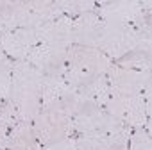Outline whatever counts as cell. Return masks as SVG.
<instances>
[{"label": "cell", "mask_w": 152, "mask_h": 150, "mask_svg": "<svg viewBox=\"0 0 152 150\" xmlns=\"http://www.w3.org/2000/svg\"><path fill=\"white\" fill-rule=\"evenodd\" d=\"M63 16L52 0H0V36L16 29H34Z\"/></svg>", "instance_id": "1"}, {"label": "cell", "mask_w": 152, "mask_h": 150, "mask_svg": "<svg viewBox=\"0 0 152 150\" xmlns=\"http://www.w3.org/2000/svg\"><path fill=\"white\" fill-rule=\"evenodd\" d=\"M41 90L43 75L25 61H15L13 64V84L11 102L15 104L22 122H34L41 111Z\"/></svg>", "instance_id": "2"}, {"label": "cell", "mask_w": 152, "mask_h": 150, "mask_svg": "<svg viewBox=\"0 0 152 150\" xmlns=\"http://www.w3.org/2000/svg\"><path fill=\"white\" fill-rule=\"evenodd\" d=\"M75 136H91L107 145L109 150H122L129 145L132 129L104 109H91L79 116H73Z\"/></svg>", "instance_id": "3"}, {"label": "cell", "mask_w": 152, "mask_h": 150, "mask_svg": "<svg viewBox=\"0 0 152 150\" xmlns=\"http://www.w3.org/2000/svg\"><path fill=\"white\" fill-rule=\"evenodd\" d=\"M113 66V59H109L102 50L72 45L66 54V82H77L86 79L102 77Z\"/></svg>", "instance_id": "4"}, {"label": "cell", "mask_w": 152, "mask_h": 150, "mask_svg": "<svg viewBox=\"0 0 152 150\" xmlns=\"http://www.w3.org/2000/svg\"><path fill=\"white\" fill-rule=\"evenodd\" d=\"M104 111L134 129L150 130V100L141 95H111Z\"/></svg>", "instance_id": "5"}, {"label": "cell", "mask_w": 152, "mask_h": 150, "mask_svg": "<svg viewBox=\"0 0 152 150\" xmlns=\"http://www.w3.org/2000/svg\"><path fill=\"white\" fill-rule=\"evenodd\" d=\"M106 79L111 95H141L145 97V100H150L152 95L150 71L129 70L113 63V66L106 73Z\"/></svg>", "instance_id": "6"}, {"label": "cell", "mask_w": 152, "mask_h": 150, "mask_svg": "<svg viewBox=\"0 0 152 150\" xmlns=\"http://www.w3.org/2000/svg\"><path fill=\"white\" fill-rule=\"evenodd\" d=\"M34 132L41 143V146L45 145H52L57 143L64 138L73 136V120L59 111H48V109H41L38 113V116L32 122Z\"/></svg>", "instance_id": "7"}, {"label": "cell", "mask_w": 152, "mask_h": 150, "mask_svg": "<svg viewBox=\"0 0 152 150\" xmlns=\"http://www.w3.org/2000/svg\"><path fill=\"white\" fill-rule=\"evenodd\" d=\"M97 15L104 22L134 25L143 18L150 16V2L138 0H115V2H99Z\"/></svg>", "instance_id": "8"}, {"label": "cell", "mask_w": 152, "mask_h": 150, "mask_svg": "<svg viewBox=\"0 0 152 150\" xmlns=\"http://www.w3.org/2000/svg\"><path fill=\"white\" fill-rule=\"evenodd\" d=\"M66 54H68V48L39 43L29 54L25 63L34 66L43 77H64V73H66Z\"/></svg>", "instance_id": "9"}, {"label": "cell", "mask_w": 152, "mask_h": 150, "mask_svg": "<svg viewBox=\"0 0 152 150\" xmlns=\"http://www.w3.org/2000/svg\"><path fill=\"white\" fill-rule=\"evenodd\" d=\"M102 29H104V22L97 15V11L83 13V15L73 18V23H72V43L100 50Z\"/></svg>", "instance_id": "10"}, {"label": "cell", "mask_w": 152, "mask_h": 150, "mask_svg": "<svg viewBox=\"0 0 152 150\" xmlns=\"http://www.w3.org/2000/svg\"><path fill=\"white\" fill-rule=\"evenodd\" d=\"M36 27L34 29H16L0 36V48L11 61H25L29 54L38 47Z\"/></svg>", "instance_id": "11"}, {"label": "cell", "mask_w": 152, "mask_h": 150, "mask_svg": "<svg viewBox=\"0 0 152 150\" xmlns=\"http://www.w3.org/2000/svg\"><path fill=\"white\" fill-rule=\"evenodd\" d=\"M72 23H73V18L66 15L41 23L39 27H36L38 41L43 45L70 48L73 45L72 43Z\"/></svg>", "instance_id": "12"}, {"label": "cell", "mask_w": 152, "mask_h": 150, "mask_svg": "<svg viewBox=\"0 0 152 150\" xmlns=\"http://www.w3.org/2000/svg\"><path fill=\"white\" fill-rule=\"evenodd\" d=\"M68 84L77 91L84 100H88L90 104H93L97 107H102V109H104L106 102L111 97L106 75H102V77H95V79H86V81H77V82H68Z\"/></svg>", "instance_id": "13"}, {"label": "cell", "mask_w": 152, "mask_h": 150, "mask_svg": "<svg viewBox=\"0 0 152 150\" xmlns=\"http://www.w3.org/2000/svg\"><path fill=\"white\" fill-rule=\"evenodd\" d=\"M7 150H41L31 122H18L7 134Z\"/></svg>", "instance_id": "14"}, {"label": "cell", "mask_w": 152, "mask_h": 150, "mask_svg": "<svg viewBox=\"0 0 152 150\" xmlns=\"http://www.w3.org/2000/svg\"><path fill=\"white\" fill-rule=\"evenodd\" d=\"M115 64L129 68V70H138V71H150L152 66V59H150V52H141V50H134L129 52L127 55L120 57L118 61H115Z\"/></svg>", "instance_id": "15"}, {"label": "cell", "mask_w": 152, "mask_h": 150, "mask_svg": "<svg viewBox=\"0 0 152 150\" xmlns=\"http://www.w3.org/2000/svg\"><path fill=\"white\" fill-rule=\"evenodd\" d=\"M57 7L63 15L66 16H79L83 13H90V11H97V2L91 0H57Z\"/></svg>", "instance_id": "16"}, {"label": "cell", "mask_w": 152, "mask_h": 150, "mask_svg": "<svg viewBox=\"0 0 152 150\" xmlns=\"http://www.w3.org/2000/svg\"><path fill=\"white\" fill-rule=\"evenodd\" d=\"M13 64L15 61H6L0 64V104L9 98L11 95V84H13Z\"/></svg>", "instance_id": "17"}, {"label": "cell", "mask_w": 152, "mask_h": 150, "mask_svg": "<svg viewBox=\"0 0 152 150\" xmlns=\"http://www.w3.org/2000/svg\"><path fill=\"white\" fill-rule=\"evenodd\" d=\"M127 150H152L150 130H147V129H134L131 138H129Z\"/></svg>", "instance_id": "18"}, {"label": "cell", "mask_w": 152, "mask_h": 150, "mask_svg": "<svg viewBox=\"0 0 152 150\" xmlns=\"http://www.w3.org/2000/svg\"><path fill=\"white\" fill-rule=\"evenodd\" d=\"M20 120V114L15 107V104L11 102V98L4 100L2 104H0V123H4L7 129H13Z\"/></svg>", "instance_id": "19"}, {"label": "cell", "mask_w": 152, "mask_h": 150, "mask_svg": "<svg viewBox=\"0 0 152 150\" xmlns=\"http://www.w3.org/2000/svg\"><path fill=\"white\" fill-rule=\"evenodd\" d=\"M75 143H77V150H109L104 141L91 136H75Z\"/></svg>", "instance_id": "20"}, {"label": "cell", "mask_w": 152, "mask_h": 150, "mask_svg": "<svg viewBox=\"0 0 152 150\" xmlns=\"http://www.w3.org/2000/svg\"><path fill=\"white\" fill-rule=\"evenodd\" d=\"M41 150H77V143H75L73 136H70V138H64L57 143L45 145V146H41Z\"/></svg>", "instance_id": "21"}, {"label": "cell", "mask_w": 152, "mask_h": 150, "mask_svg": "<svg viewBox=\"0 0 152 150\" xmlns=\"http://www.w3.org/2000/svg\"><path fill=\"white\" fill-rule=\"evenodd\" d=\"M11 129H7L4 123H0V150H7V134Z\"/></svg>", "instance_id": "22"}, {"label": "cell", "mask_w": 152, "mask_h": 150, "mask_svg": "<svg viewBox=\"0 0 152 150\" xmlns=\"http://www.w3.org/2000/svg\"><path fill=\"white\" fill-rule=\"evenodd\" d=\"M6 61H9V57H7V55L2 52V48H0V64H4Z\"/></svg>", "instance_id": "23"}, {"label": "cell", "mask_w": 152, "mask_h": 150, "mask_svg": "<svg viewBox=\"0 0 152 150\" xmlns=\"http://www.w3.org/2000/svg\"><path fill=\"white\" fill-rule=\"evenodd\" d=\"M122 150H127V146H125V148H122Z\"/></svg>", "instance_id": "24"}]
</instances>
